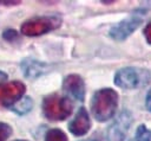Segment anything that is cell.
I'll list each match as a JSON object with an SVG mask.
<instances>
[{
	"label": "cell",
	"mask_w": 151,
	"mask_h": 141,
	"mask_svg": "<svg viewBox=\"0 0 151 141\" xmlns=\"http://www.w3.org/2000/svg\"><path fill=\"white\" fill-rule=\"evenodd\" d=\"M118 105V94L110 88L98 90L91 101L92 114L96 120L104 122L110 120L117 109Z\"/></svg>",
	"instance_id": "cell-1"
},
{
	"label": "cell",
	"mask_w": 151,
	"mask_h": 141,
	"mask_svg": "<svg viewBox=\"0 0 151 141\" xmlns=\"http://www.w3.org/2000/svg\"><path fill=\"white\" fill-rule=\"evenodd\" d=\"M73 105L70 98L59 95H51L42 101V113L52 121H61L68 117L72 113Z\"/></svg>",
	"instance_id": "cell-2"
},
{
	"label": "cell",
	"mask_w": 151,
	"mask_h": 141,
	"mask_svg": "<svg viewBox=\"0 0 151 141\" xmlns=\"http://www.w3.org/2000/svg\"><path fill=\"white\" fill-rule=\"evenodd\" d=\"M151 75L146 70H139L136 68H123L117 71L114 76V83L123 89H136L149 82Z\"/></svg>",
	"instance_id": "cell-3"
},
{
	"label": "cell",
	"mask_w": 151,
	"mask_h": 141,
	"mask_svg": "<svg viewBox=\"0 0 151 141\" xmlns=\"http://www.w3.org/2000/svg\"><path fill=\"white\" fill-rule=\"evenodd\" d=\"M60 24L61 20L57 17H38L22 23L20 31L25 36L37 37L58 28Z\"/></svg>",
	"instance_id": "cell-4"
},
{
	"label": "cell",
	"mask_w": 151,
	"mask_h": 141,
	"mask_svg": "<svg viewBox=\"0 0 151 141\" xmlns=\"http://www.w3.org/2000/svg\"><path fill=\"white\" fill-rule=\"evenodd\" d=\"M25 90V84L19 81H13L0 85V105L9 108L24 96Z\"/></svg>",
	"instance_id": "cell-5"
},
{
	"label": "cell",
	"mask_w": 151,
	"mask_h": 141,
	"mask_svg": "<svg viewBox=\"0 0 151 141\" xmlns=\"http://www.w3.org/2000/svg\"><path fill=\"white\" fill-rule=\"evenodd\" d=\"M131 116L129 111H123L116 121L107 129V140L109 141H124L126 132L131 123Z\"/></svg>",
	"instance_id": "cell-6"
},
{
	"label": "cell",
	"mask_w": 151,
	"mask_h": 141,
	"mask_svg": "<svg viewBox=\"0 0 151 141\" xmlns=\"http://www.w3.org/2000/svg\"><path fill=\"white\" fill-rule=\"evenodd\" d=\"M140 24H142V19L140 18H137V17L124 19V20L119 21L118 24H116L111 28L110 37L113 38L114 40H118V41L119 40H124L131 33H133L136 31V28L139 27Z\"/></svg>",
	"instance_id": "cell-7"
},
{
	"label": "cell",
	"mask_w": 151,
	"mask_h": 141,
	"mask_svg": "<svg viewBox=\"0 0 151 141\" xmlns=\"http://www.w3.org/2000/svg\"><path fill=\"white\" fill-rule=\"evenodd\" d=\"M64 90L78 101H83L85 96V83L79 75H68L63 82Z\"/></svg>",
	"instance_id": "cell-8"
},
{
	"label": "cell",
	"mask_w": 151,
	"mask_h": 141,
	"mask_svg": "<svg viewBox=\"0 0 151 141\" xmlns=\"http://www.w3.org/2000/svg\"><path fill=\"white\" fill-rule=\"evenodd\" d=\"M91 127V121L90 117L87 115V111L85 110V108H80L76 115V117L70 122L68 124V129L73 135L80 136L84 135L88 132Z\"/></svg>",
	"instance_id": "cell-9"
},
{
	"label": "cell",
	"mask_w": 151,
	"mask_h": 141,
	"mask_svg": "<svg viewBox=\"0 0 151 141\" xmlns=\"http://www.w3.org/2000/svg\"><path fill=\"white\" fill-rule=\"evenodd\" d=\"M21 70L26 77L37 78L47 70V65L32 58H26L21 62Z\"/></svg>",
	"instance_id": "cell-10"
},
{
	"label": "cell",
	"mask_w": 151,
	"mask_h": 141,
	"mask_svg": "<svg viewBox=\"0 0 151 141\" xmlns=\"http://www.w3.org/2000/svg\"><path fill=\"white\" fill-rule=\"evenodd\" d=\"M14 113L19 114V115H24L26 113H28L32 108H33V101L31 97L28 96H22L18 102H15L13 105L9 107Z\"/></svg>",
	"instance_id": "cell-11"
},
{
	"label": "cell",
	"mask_w": 151,
	"mask_h": 141,
	"mask_svg": "<svg viewBox=\"0 0 151 141\" xmlns=\"http://www.w3.org/2000/svg\"><path fill=\"white\" fill-rule=\"evenodd\" d=\"M45 141H67V136L61 129L53 128L46 133Z\"/></svg>",
	"instance_id": "cell-12"
},
{
	"label": "cell",
	"mask_w": 151,
	"mask_h": 141,
	"mask_svg": "<svg viewBox=\"0 0 151 141\" xmlns=\"http://www.w3.org/2000/svg\"><path fill=\"white\" fill-rule=\"evenodd\" d=\"M136 141H151V130H149L144 124L139 126L136 132Z\"/></svg>",
	"instance_id": "cell-13"
},
{
	"label": "cell",
	"mask_w": 151,
	"mask_h": 141,
	"mask_svg": "<svg viewBox=\"0 0 151 141\" xmlns=\"http://www.w3.org/2000/svg\"><path fill=\"white\" fill-rule=\"evenodd\" d=\"M12 134V128L4 122H0V141H6Z\"/></svg>",
	"instance_id": "cell-14"
},
{
	"label": "cell",
	"mask_w": 151,
	"mask_h": 141,
	"mask_svg": "<svg viewBox=\"0 0 151 141\" xmlns=\"http://www.w3.org/2000/svg\"><path fill=\"white\" fill-rule=\"evenodd\" d=\"M18 32L15 31V30H13V28H8V30H6L4 33H2V37H4V39H6V40H8V41H13V40H15V39H18Z\"/></svg>",
	"instance_id": "cell-15"
},
{
	"label": "cell",
	"mask_w": 151,
	"mask_h": 141,
	"mask_svg": "<svg viewBox=\"0 0 151 141\" xmlns=\"http://www.w3.org/2000/svg\"><path fill=\"white\" fill-rule=\"evenodd\" d=\"M144 36H145L147 43L151 44V21L146 25V27H145V30H144Z\"/></svg>",
	"instance_id": "cell-16"
},
{
	"label": "cell",
	"mask_w": 151,
	"mask_h": 141,
	"mask_svg": "<svg viewBox=\"0 0 151 141\" xmlns=\"http://www.w3.org/2000/svg\"><path fill=\"white\" fill-rule=\"evenodd\" d=\"M145 105H146V109L151 113V90L147 92V96H146V101H145Z\"/></svg>",
	"instance_id": "cell-17"
},
{
	"label": "cell",
	"mask_w": 151,
	"mask_h": 141,
	"mask_svg": "<svg viewBox=\"0 0 151 141\" xmlns=\"http://www.w3.org/2000/svg\"><path fill=\"white\" fill-rule=\"evenodd\" d=\"M6 81H7V73H5L4 71H0V85L5 84Z\"/></svg>",
	"instance_id": "cell-18"
},
{
	"label": "cell",
	"mask_w": 151,
	"mask_h": 141,
	"mask_svg": "<svg viewBox=\"0 0 151 141\" xmlns=\"http://www.w3.org/2000/svg\"><path fill=\"white\" fill-rule=\"evenodd\" d=\"M20 1H15V2H8V1H0V5H6V6H11V5H18Z\"/></svg>",
	"instance_id": "cell-19"
},
{
	"label": "cell",
	"mask_w": 151,
	"mask_h": 141,
	"mask_svg": "<svg viewBox=\"0 0 151 141\" xmlns=\"http://www.w3.org/2000/svg\"><path fill=\"white\" fill-rule=\"evenodd\" d=\"M17 141H26V140H17Z\"/></svg>",
	"instance_id": "cell-20"
}]
</instances>
